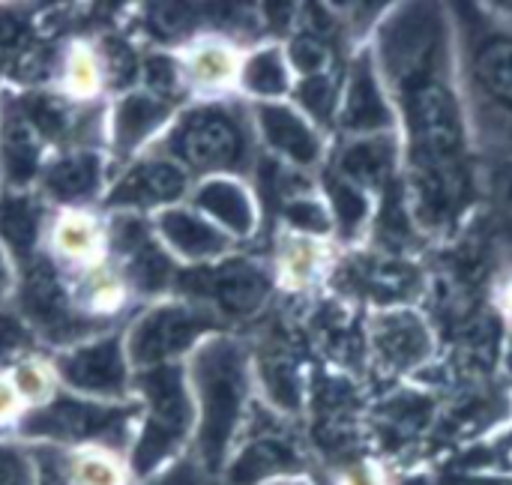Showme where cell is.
<instances>
[{
  "label": "cell",
  "mask_w": 512,
  "mask_h": 485,
  "mask_svg": "<svg viewBox=\"0 0 512 485\" xmlns=\"http://www.w3.org/2000/svg\"><path fill=\"white\" fill-rule=\"evenodd\" d=\"M348 485H375V483H372V477H369V474H354Z\"/></svg>",
  "instance_id": "obj_44"
},
{
  "label": "cell",
  "mask_w": 512,
  "mask_h": 485,
  "mask_svg": "<svg viewBox=\"0 0 512 485\" xmlns=\"http://www.w3.org/2000/svg\"><path fill=\"white\" fill-rule=\"evenodd\" d=\"M255 126L264 144L291 165H315L321 159V138L312 123L282 102H261L255 108Z\"/></svg>",
  "instance_id": "obj_17"
},
{
  "label": "cell",
  "mask_w": 512,
  "mask_h": 485,
  "mask_svg": "<svg viewBox=\"0 0 512 485\" xmlns=\"http://www.w3.org/2000/svg\"><path fill=\"white\" fill-rule=\"evenodd\" d=\"M15 393L21 396L24 408H36V405H45L54 393H57V378L51 372V366L27 357L21 360L18 366H12V375H9Z\"/></svg>",
  "instance_id": "obj_31"
},
{
  "label": "cell",
  "mask_w": 512,
  "mask_h": 485,
  "mask_svg": "<svg viewBox=\"0 0 512 485\" xmlns=\"http://www.w3.org/2000/svg\"><path fill=\"white\" fill-rule=\"evenodd\" d=\"M378 351L390 366L405 369L429 354V336L414 315H390L381 321Z\"/></svg>",
  "instance_id": "obj_23"
},
{
  "label": "cell",
  "mask_w": 512,
  "mask_h": 485,
  "mask_svg": "<svg viewBox=\"0 0 512 485\" xmlns=\"http://www.w3.org/2000/svg\"><path fill=\"white\" fill-rule=\"evenodd\" d=\"M24 402L15 393L12 381L6 375H0V441H6V432H15L21 414H24Z\"/></svg>",
  "instance_id": "obj_42"
},
{
  "label": "cell",
  "mask_w": 512,
  "mask_h": 485,
  "mask_svg": "<svg viewBox=\"0 0 512 485\" xmlns=\"http://www.w3.org/2000/svg\"><path fill=\"white\" fill-rule=\"evenodd\" d=\"M141 84L147 93L177 105L189 93L186 78H183V63L171 51H150L141 57Z\"/></svg>",
  "instance_id": "obj_30"
},
{
  "label": "cell",
  "mask_w": 512,
  "mask_h": 485,
  "mask_svg": "<svg viewBox=\"0 0 512 485\" xmlns=\"http://www.w3.org/2000/svg\"><path fill=\"white\" fill-rule=\"evenodd\" d=\"M48 210L45 201L15 189H6L0 195V246L9 255L12 267H24L39 255V243L45 237Z\"/></svg>",
  "instance_id": "obj_18"
},
{
  "label": "cell",
  "mask_w": 512,
  "mask_h": 485,
  "mask_svg": "<svg viewBox=\"0 0 512 485\" xmlns=\"http://www.w3.org/2000/svg\"><path fill=\"white\" fill-rule=\"evenodd\" d=\"M60 84H63V96H69L72 102H87L102 90V66L96 57L93 45L75 42L63 60H60Z\"/></svg>",
  "instance_id": "obj_29"
},
{
  "label": "cell",
  "mask_w": 512,
  "mask_h": 485,
  "mask_svg": "<svg viewBox=\"0 0 512 485\" xmlns=\"http://www.w3.org/2000/svg\"><path fill=\"white\" fill-rule=\"evenodd\" d=\"M18 285H15V300L18 309L15 315L27 324L33 339H42L45 345H54L60 351L81 345L87 339H96L108 333V321H99L87 315L75 297L69 276L60 270V264L48 255H36L24 267H18Z\"/></svg>",
  "instance_id": "obj_5"
},
{
  "label": "cell",
  "mask_w": 512,
  "mask_h": 485,
  "mask_svg": "<svg viewBox=\"0 0 512 485\" xmlns=\"http://www.w3.org/2000/svg\"><path fill=\"white\" fill-rule=\"evenodd\" d=\"M393 168V144L384 138L357 141L342 153L339 177L351 180L354 186H381Z\"/></svg>",
  "instance_id": "obj_25"
},
{
  "label": "cell",
  "mask_w": 512,
  "mask_h": 485,
  "mask_svg": "<svg viewBox=\"0 0 512 485\" xmlns=\"http://www.w3.org/2000/svg\"><path fill=\"white\" fill-rule=\"evenodd\" d=\"M141 405L129 402H96L66 390H57L45 405L27 408L15 426V438L30 447L57 450H108L129 453L138 429Z\"/></svg>",
  "instance_id": "obj_4"
},
{
  "label": "cell",
  "mask_w": 512,
  "mask_h": 485,
  "mask_svg": "<svg viewBox=\"0 0 512 485\" xmlns=\"http://www.w3.org/2000/svg\"><path fill=\"white\" fill-rule=\"evenodd\" d=\"M261 378H264L267 396L276 408H282V411L300 408V378L288 360H267L261 366Z\"/></svg>",
  "instance_id": "obj_33"
},
{
  "label": "cell",
  "mask_w": 512,
  "mask_h": 485,
  "mask_svg": "<svg viewBox=\"0 0 512 485\" xmlns=\"http://www.w3.org/2000/svg\"><path fill=\"white\" fill-rule=\"evenodd\" d=\"M393 123L387 102L378 90V81L369 69V60H357L348 75L345 105H342V126L351 132H378Z\"/></svg>",
  "instance_id": "obj_21"
},
{
  "label": "cell",
  "mask_w": 512,
  "mask_h": 485,
  "mask_svg": "<svg viewBox=\"0 0 512 485\" xmlns=\"http://www.w3.org/2000/svg\"><path fill=\"white\" fill-rule=\"evenodd\" d=\"M36 183L45 201L66 210H81L102 195L105 159L99 150H87V147L57 150L51 159H45Z\"/></svg>",
  "instance_id": "obj_13"
},
{
  "label": "cell",
  "mask_w": 512,
  "mask_h": 485,
  "mask_svg": "<svg viewBox=\"0 0 512 485\" xmlns=\"http://www.w3.org/2000/svg\"><path fill=\"white\" fill-rule=\"evenodd\" d=\"M36 471V485H69L63 471V450L57 447H27Z\"/></svg>",
  "instance_id": "obj_41"
},
{
  "label": "cell",
  "mask_w": 512,
  "mask_h": 485,
  "mask_svg": "<svg viewBox=\"0 0 512 485\" xmlns=\"http://www.w3.org/2000/svg\"><path fill=\"white\" fill-rule=\"evenodd\" d=\"M414 270L408 267V264H399V261H393V264H378L372 273H369V285L378 291V294H384V297H405L411 288H414Z\"/></svg>",
  "instance_id": "obj_39"
},
{
  "label": "cell",
  "mask_w": 512,
  "mask_h": 485,
  "mask_svg": "<svg viewBox=\"0 0 512 485\" xmlns=\"http://www.w3.org/2000/svg\"><path fill=\"white\" fill-rule=\"evenodd\" d=\"M297 99L300 105L318 117V120H327L330 111H333V102H336V90H333V81L327 75H315V78H303L300 90H297Z\"/></svg>",
  "instance_id": "obj_38"
},
{
  "label": "cell",
  "mask_w": 512,
  "mask_h": 485,
  "mask_svg": "<svg viewBox=\"0 0 512 485\" xmlns=\"http://www.w3.org/2000/svg\"><path fill=\"white\" fill-rule=\"evenodd\" d=\"M270 485H303V483H297V480H282V483H270Z\"/></svg>",
  "instance_id": "obj_45"
},
{
  "label": "cell",
  "mask_w": 512,
  "mask_h": 485,
  "mask_svg": "<svg viewBox=\"0 0 512 485\" xmlns=\"http://www.w3.org/2000/svg\"><path fill=\"white\" fill-rule=\"evenodd\" d=\"M288 60L297 72H303V78H315V75H324L330 63V48L318 33H303L291 42Z\"/></svg>",
  "instance_id": "obj_36"
},
{
  "label": "cell",
  "mask_w": 512,
  "mask_h": 485,
  "mask_svg": "<svg viewBox=\"0 0 512 485\" xmlns=\"http://www.w3.org/2000/svg\"><path fill=\"white\" fill-rule=\"evenodd\" d=\"M174 105L147 93L144 87L126 90L114 99L111 111H108V144L111 153L117 156V162H132L138 159V153L150 150V144L168 129V123L174 120Z\"/></svg>",
  "instance_id": "obj_10"
},
{
  "label": "cell",
  "mask_w": 512,
  "mask_h": 485,
  "mask_svg": "<svg viewBox=\"0 0 512 485\" xmlns=\"http://www.w3.org/2000/svg\"><path fill=\"white\" fill-rule=\"evenodd\" d=\"M69 485H129V468L108 450H63Z\"/></svg>",
  "instance_id": "obj_24"
},
{
  "label": "cell",
  "mask_w": 512,
  "mask_h": 485,
  "mask_svg": "<svg viewBox=\"0 0 512 485\" xmlns=\"http://www.w3.org/2000/svg\"><path fill=\"white\" fill-rule=\"evenodd\" d=\"M132 399L141 405V417L126 453V468L129 477L141 483L192 450L195 402L186 363L132 372Z\"/></svg>",
  "instance_id": "obj_3"
},
{
  "label": "cell",
  "mask_w": 512,
  "mask_h": 485,
  "mask_svg": "<svg viewBox=\"0 0 512 485\" xmlns=\"http://www.w3.org/2000/svg\"><path fill=\"white\" fill-rule=\"evenodd\" d=\"M285 219L297 228V231H309V234H324L330 228L327 210L324 204L312 201V198H291L285 201Z\"/></svg>",
  "instance_id": "obj_40"
},
{
  "label": "cell",
  "mask_w": 512,
  "mask_h": 485,
  "mask_svg": "<svg viewBox=\"0 0 512 485\" xmlns=\"http://www.w3.org/2000/svg\"><path fill=\"white\" fill-rule=\"evenodd\" d=\"M45 144L24 120L15 93L0 96V177L6 189L24 192L27 183L39 180L45 165Z\"/></svg>",
  "instance_id": "obj_15"
},
{
  "label": "cell",
  "mask_w": 512,
  "mask_h": 485,
  "mask_svg": "<svg viewBox=\"0 0 512 485\" xmlns=\"http://www.w3.org/2000/svg\"><path fill=\"white\" fill-rule=\"evenodd\" d=\"M51 372L66 393L96 402L132 399V366L120 333H102L51 357Z\"/></svg>",
  "instance_id": "obj_8"
},
{
  "label": "cell",
  "mask_w": 512,
  "mask_h": 485,
  "mask_svg": "<svg viewBox=\"0 0 512 485\" xmlns=\"http://www.w3.org/2000/svg\"><path fill=\"white\" fill-rule=\"evenodd\" d=\"M186 378L195 402L192 453L207 474L222 477V468L243 435L249 402V351L231 336H210L186 360Z\"/></svg>",
  "instance_id": "obj_1"
},
{
  "label": "cell",
  "mask_w": 512,
  "mask_h": 485,
  "mask_svg": "<svg viewBox=\"0 0 512 485\" xmlns=\"http://www.w3.org/2000/svg\"><path fill=\"white\" fill-rule=\"evenodd\" d=\"M33 345L36 339L27 330V324L15 312H0V372L6 366H18L21 360H27Z\"/></svg>",
  "instance_id": "obj_34"
},
{
  "label": "cell",
  "mask_w": 512,
  "mask_h": 485,
  "mask_svg": "<svg viewBox=\"0 0 512 485\" xmlns=\"http://www.w3.org/2000/svg\"><path fill=\"white\" fill-rule=\"evenodd\" d=\"M474 75L495 102L512 108V36H495L477 51Z\"/></svg>",
  "instance_id": "obj_27"
},
{
  "label": "cell",
  "mask_w": 512,
  "mask_h": 485,
  "mask_svg": "<svg viewBox=\"0 0 512 485\" xmlns=\"http://www.w3.org/2000/svg\"><path fill=\"white\" fill-rule=\"evenodd\" d=\"M237 81L249 96L273 102V99H279V96H285L291 90V66H288L282 48L267 45V48L252 51L240 63V78Z\"/></svg>",
  "instance_id": "obj_22"
},
{
  "label": "cell",
  "mask_w": 512,
  "mask_h": 485,
  "mask_svg": "<svg viewBox=\"0 0 512 485\" xmlns=\"http://www.w3.org/2000/svg\"><path fill=\"white\" fill-rule=\"evenodd\" d=\"M327 192H330V204H333V213H336L342 231L354 234L357 225L366 219V207H369L363 189L336 174V177H327Z\"/></svg>",
  "instance_id": "obj_32"
},
{
  "label": "cell",
  "mask_w": 512,
  "mask_h": 485,
  "mask_svg": "<svg viewBox=\"0 0 512 485\" xmlns=\"http://www.w3.org/2000/svg\"><path fill=\"white\" fill-rule=\"evenodd\" d=\"M0 485H36V471L27 447L0 441Z\"/></svg>",
  "instance_id": "obj_37"
},
{
  "label": "cell",
  "mask_w": 512,
  "mask_h": 485,
  "mask_svg": "<svg viewBox=\"0 0 512 485\" xmlns=\"http://www.w3.org/2000/svg\"><path fill=\"white\" fill-rule=\"evenodd\" d=\"M147 15H141L144 30L156 39V42H186V39H198V24L207 21V15H198L201 6H189V3H150L144 6Z\"/></svg>",
  "instance_id": "obj_28"
},
{
  "label": "cell",
  "mask_w": 512,
  "mask_h": 485,
  "mask_svg": "<svg viewBox=\"0 0 512 485\" xmlns=\"http://www.w3.org/2000/svg\"><path fill=\"white\" fill-rule=\"evenodd\" d=\"M48 249L57 264L72 270H90L102 264L105 255V231L84 210H63L48 231Z\"/></svg>",
  "instance_id": "obj_19"
},
{
  "label": "cell",
  "mask_w": 512,
  "mask_h": 485,
  "mask_svg": "<svg viewBox=\"0 0 512 485\" xmlns=\"http://www.w3.org/2000/svg\"><path fill=\"white\" fill-rule=\"evenodd\" d=\"M189 189V174L177 162L156 153H144L120 171V177L108 186L102 201L114 213L141 216L180 204L189 195Z\"/></svg>",
  "instance_id": "obj_9"
},
{
  "label": "cell",
  "mask_w": 512,
  "mask_h": 485,
  "mask_svg": "<svg viewBox=\"0 0 512 485\" xmlns=\"http://www.w3.org/2000/svg\"><path fill=\"white\" fill-rule=\"evenodd\" d=\"M180 63H183L186 87L198 93L225 90L240 78L237 51L216 36H198L195 42H189V51L180 57Z\"/></svg>",
  "instance_id": "obj_20"
},
{
  "label": "cell",
  "mask_w": 512,
  "mask_h": 485,
  "mask_svg": "<svg viewBox=\"0 0 512 485\" xmlns=\"http://www.w3.org/2000/svg\"><path fill=\"white\" fill-rule=\"evenodd\" d=\"M93 48L102 66V84H108L117 96L135 90V84L141 81V57L132 48V42L126 36L105 33Z\"/></svg>",
  "instance_id": "obj_26"
},
{
  "label": "cell",
  "mask_w": 512,
  "mask_h": 485,
  "mask_svg": "<svg viewBox=\"0 0 512 485\" xmlns=\"http://www.w3.org/2000/svg\"><path fill=\"white\" fill-rule=\"evenodd\" d=\"M138 485H219V477L207 474V468L189 450V453H183L180 459H174L171 465H165L162 471H156L153 477L141 480Z\"/></svg>",
  "instance_id": "obj_35"
},
{
  "label": "cell",
  "mask_w": 512,
  "mask_h": 485,
  "mask_svg": "<svg viewBox=\"0 0 512 485\" xmlns=\"http://www.w3.org/2000/svg\"><path fill=\"white\" fill-rule=\"evenodd\" d=\"M303 471L300 453L276 432H255L249 441L234 447L222 477L225 485H270L291 480Z\"/></svg>",
  "instance_id": "obj_14"
},
{
  "label": "cell",
  "mask_w": 512,
  "mask_h": 485,
  "mask_svg": "<svg viewBox=\"0 0 512 485\" xmlns=\"http://www.w3.org/2000/svg\"><path fill=\"white\" fill-rule=\"evenodd\" d=\"M12 291H15V267H12L9 255L3 252V246H0V303H3Z\"/></svg>",
  "instance_id": "obj_43"
},
{
  "label": "cell",
  "mask_w": 512,
  "mask_h": 485,
  "mask_svg": "<svg viewBox=\"0 0 512 485\" xmlns=\"http://www.w3.org/2000/svg\"><path fill=\"white\" fill-rule=\"evenodd\" d=\"M150 225H153V234L162 243V249L171 258L186 261L192 267L216 264L234 246V240L225 231H219L207 216H201L189 204H174V207L153 213Z\"/></svg>",
  "instance_id": "obj_12"
},
{
  "label": "cell",
  "mask_w": 512,
  "mask_h": 485,
  "mask_svg": "<svg viewBox=\"0 0 512 485\" xmlns=\"http://www.w3.org/2000/svg\"><path fill=\"white\" fill-rule=\"evenodd\" d=\"M219 324L222 318L201 303H189V300L153 303L123 333L132 372L189 360L192 351L204 339H210L213 330H219Z\"/></svg>",
  "instance_id": "obj_6"
},
{
  "label": "cell",
  "mask_w": 512,
  "mask_h": 485,
  "mask_svg": "<svg viewBox=\"0 0 512 485\" xmlns=\"http://www.w3.org/2000/svg\"><path fill=\"white\" fill-rule=\"evenodd\" d=\"M273 279L252 258H222L177 273L174 291L189 303H201L219 318H249L270 297Z\"/></svg>",
  "instance_id": "obj_7"
},
{
  "label": "cell",
  "mask_w": 512,
  "mask_h": 485,
  "mask_svg": "<svg viewBox=\"0 0 512 485\" xmlns=\"http://www.w3.org/2000/svg\"><path fill=\"white\" fill-rule=\"evenodd\" d=\"M147 153L177 162L189 177H237L255 156L252 123L243 105L204 99L177 111Z\"/></svg>",
  "instance_id": "obj_2"
},
{
  "label": "cell",
  "mask_w": 512,
  "mask_h": 485,
  "mask_svg": "<svg viewBox=\"0 0 512 485\" xmlns=\"http://www.w3.org/2000/svg\"><path fill=\"white\" fill-rule=\"evenodd\" d=\"M189 207L207 216L231 240H246L258 228V204L240 177H207L189 192Z\"/></svg>",
  "instance_id": "obj_16"
},
{
  "label": "cell",
  "mask_w": 512,
  "mask_h": 485,
  "mask_svg": "<svg viewBox=\"0 0 512 485\" xmlns=\"http://www.w3.org/2000/svg\"><path fill=\"white\" fill-rule=\"evenodd\" d=\"M408 114L417 144L423 147L429 162H447L462 147V120L453 93L432 78H420L408 84Z\"/></svg>",
  "instance_id": "obj_11"
}]
</instances>
